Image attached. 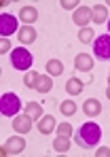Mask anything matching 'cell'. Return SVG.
Here are the masks:
<instances>
[{
	"label": "cell",
	"mask_w": 110,
	"mask_h": 157,
	"mask_svg": "<svg viewBox=\"0 0 110 157\" xmlns=\"http://www.w3.org/2000/svg\"><path fill=\"white\" fill-rule=\"evenodd\" d=\"M106 96H108V100H110V85H108V89H106Z\"/></svg>",
	"instance_id": "27"
},
{
	"label": "cell",
	"mask_w": 110,
	"mask_h": 157,
	"mask_svg": "<svg viewBox=\"0 0 110 157\" xmlns=\"http://www.w3.org/2000/svg\"><path fill=\"white\" fill-rule=\"evenodd\" d=\"M6 151L9 153H13V155H17V153H21L24 149H26V140L21 138V136H13V138H9L6 140Z\"/></svg>",
	"instance_id": "9"
},
{
	"label": "cell",
	"mask_w": 110,
	"mask_h": 157,
	"mask_svg": "<svg viewBox=\"0 0 110 157\" xmlns=\"http://www.w3.org/2000/svg\"><path fill=\"white\" fill-rule=\"evenodd\" d=\"M57 134H59V136H68V138H70V136H72V125H70V123H59Z\"/></svg>",
	"instance_id": "23"
},
{
	"label": "cell",
	"mask_w": 110,
	"mask_h": 157,
	"mask_svg": "<svg viewBox=\"0 0 110 157\" xmlns=\"http://www.w3.org/2000/svg\"><path fill=\"white\" fill-rule=\"evenodd\" d=\"M82 113L87 115V117H97L100 113H102V102L100 100H85V104H82Z\"/></svg>",
	"instance_id": "10"
},
{
	"label": "cell",
	"mask_w": 110,
	"mask_h": 157,
	"mask_svg": "<svg viewBox=\"0 0 110 157\" xmlns=\"http://www.w3.org/2000/svg\"><path fill=\"white\" fill-rule=\"evenodd\" d=\"M26 113L32 117V119H40V117H42V106L38 104V102H28Z\"/></svg>",
	"instance_id": "19"
},
{
	"label": "cell",
	"mask_w": 110,
	"mask_h": 157,
	"mask_svg": "<svg viewBox=\"0 0 110 157\" xmlns=\"http://www.w3.org/2000/svg\"><path fill=\"white\" fill-rule=\"evenodd\" d=\"M106 19H108L106 6H104V4H95V6L91 9V21H93V24H104Z\"/></svg>",
	"instance_id": "13"
},
{
	"label": "cell",
	"mask_w": 110,
	"mask_h": 157,
	"mask_svg": "<svg viewBox=\"0 0 110 157\" xmlns=\"http://www.w3.org/2000/svg\"><path fill=\"white\" fill-rule=\"evenodd\" d=\"M38 78H40V75L38 72H28L26 75V78H24V85H26L28 89H36V85H38Z\"/></svg>",
	"instance_id": "21"
},
{
	"label": "cell",
	"mask_w": 110,
	"mask_h": 157,
	"mask_svg": "<svg viewBox=\"0 0 110 157\" xmlns=\"http://www.w3.org/2000/svg\"><path fill=\"white\" fill-rule=\"evenodd\" d=\"M59 110H61L66 117H72V115H76V102H74V100H64L61 106H59Z\"/></svg>",
	"instance_id": "20"
},
{
	"label": "cell",
	"mask_w": 110,
	"mask_h": 157,
	"mask_svg": "<svg viewBox=\"0 0 110 157\" xmlns=\"http://www.w3.org/2000/svg\"><path fill=\"white\" fill-rule=\"evenodd\" d=\"M32 117L28 115V113H24V115H17L15 119H13V130L17 132V134H28V132L32 130Z\"/></svg>",
	"instance_id": "6"
},
{
	"label": "cell",
	"mask_w": 110,
	"mask_h": 157,
	"mask_svg": "<svg viewBox=\"0 0 110 157\" xmlns=\"http://www.w3.org/2000/svg\"><path fill=\"white\" fill-rule=\"evenodd\" d=\"M17 38H19V43H21V45H30V43H34V40H36V30H34V28H30V26L19 28Z\"/></svg>",
	"instance_id": "11"
},
{
	"label": "cell",
	"mask_w": 110,
	"mask_h": 157,
	"mask_svg": "<svg viewBox=\"0 0 110 157\" xmlns=\"http://www.w3.org/2000/svg\"><path fill=\"white\" fill-rule=\"evenodd\" d=\"M13 32H19L17 19H15L13 15H9V13H2V15H0V34H2V36H11Z\"/></svg>",
	"instance_id": "5"
},
{
	"label": "cell",
	"mask_w": 110,
	"mask_h": 157,
	"mask_svg": "<svg viewBox=\"0 0 110 157\" xmlns=\"http://www.w3.org/2000/svg\"><path fill=\"white\" fill-rule=\"evenodd\" d=\"M11 62H13V68L17 70H28L32 66V53L28 51L26 47H17L11 51Z\"/></svg>",
	"instance_id": "3"
},
{
	"label": "cell",
	"mask_w": 110,
	"mask_h": 157,
	"mask_svg": "<svg viewBox=\"0 0 110 157\" xmlns=\"http://www.w3.org/2000/svg\"><path fill=\"white\" fill-rule=\"evenodd\" d=\"M19 108H21V102H19V98L13 91L2 94V98H0V113L4 117H17Z\"/></svg>",
	"instance_id": "2"
},
{
	"label": "cell",
	"mask_w": 110,
	"mask_h": 157,
	"mask_svg": "<svg viewBox=\"0 0 110 157\" xmlns=\"http://www.w3.org/2000/svg\"><path fill=\"white\" fill-rule=\"evenodd\" d=\"M19 19H21L26 26H30V24H34V21L38 19V11H36L34 6H24V9L19 11Z\"/></svg>",
	"instance_id": "14"
},
{
	"label": "cell",
	"mask_w": 110,
	"mask_h": 157,
	"mask_svg": "<svg viewBox=\"0 0 110 157\" xmlns=\"http://www.w3.org/2000/svg\"><path fill=\"white\" fill-rule=\"evenodd\" d=\"M51 89H53V78L49 77V75H40L38 85H36V91L38 94H49Z\"/></svg>",
	"instance_id": "16"
},
{
	"label": "cell",
	"mask_w": 110,
	"mask_h": 157,
	"mask_svg": "<svg viewBox=\"0 0 110 157\" xmlns=\"http://www.w3.org/2000/svg\"><path fill=\"white\" fill-rule=\"evenodd\" d=\"M72 21H74L79 28H87V26H89V21H91V9H87V6H79V9L74 11V15H72Z\"/></svg>",
	"instance_id": "7"
},
{
	"label": "cell",
	"mask_w": 110,
	"mask_h": 157,
	"mask_svg": "<svg viewBox=\"0 0 110 157\" xmlns=\"http://www.w3.org/2000/svg\"><path fill=\"white\" fill-rule=\"evenodd\" d=\"M108 85H110V77H108Z\"/></svg>",
	"instance_id": "29"
},
{
	"label": "cell",
	"mask_w": 110,
	"mask_h": 157,
	"mask_svg": "<svg viewBox=\"0 0 110 157\" xmlns=\"http://www.w3.org/2000/svg\"><path fill=\"white\" fill-rule=\"evenodd\" d=\"M79 40L85 43V45L91 43V40H93V28H81V30H79Z\"/></svg>",
	"instance_id": "22"
},
{
	"label": "cell",
	"mask_w": 110,
	"mask_h": 157,
	"mask_svg": "<svg viewBox=\"0 0 110 157\" xmlns=\"http://www.w3.org/2000/svg\"><path fill=\"white\" fill-rule=\"evenodd\" d=\"M55 130V117L51 115H45V117H40L38 119V132L45 136V134H51Z\"/></svg>",
	"instance_id": "12"
},
{
	"label": "cell",
	"mask_w": 110,
	"mask_h": 157,
	"mask_svg": "<svg viewBox=\"0 0 110 157\" xmlns=\"http://www.w3.org/2000/svg\"><path fill=\"white\" fill-rule=\"evenodd\" d=\"M100 138H102V128H100L97 123H91V121L82 123L81 128L76 130V134H74V140H76V144H79L81 149H91V147H95V144L100 142Z\"/></svg>",
	"instance_id": "1"
},
{
	"label": "cell",
	"mask_w": 110,
	"mask_h": 157,
	"mask_svg": "<svg viewBox=\"0 0 110 157\" xmlns=\"http://www.w3.org/2000/svg\"><path fill=\"white\" fill-rule=\"evenodd\" d=\"M64 72V64L59 59H49L47 62V75L49 77H59Z\"/></svg>",
	"instance_id": "17"
},
{
	"label": "cell",
	"mask_w": 110,
	"mask_h": 157,
	"mask_svg": "<svg viewBox=\"0 0 110 157\" xmlns=\"http://www.w3.org/2000/svg\"><path fill=\"white\" fill-rule=\"evenodd\" d=\"M66 91H68V96H81L82 91V81L76 77L68 78V83H66Z\"/></svg>",
	"instance_id": "15"
},
{
	"label": "cell",
	"mask_w": 110,
	"mask_h": 157,
	"mask_svg": "<svg viewBox=\"0 0 110 157\" xmlns=\"http://www.w3.org/2000/svg\"><path fill=\"white\" fill-rule=\"evenodd\" d=\"M95 155L97 157H110V149L108 147H100V149L95 151Z\"/></svg>",
	"instance_id": "24"
},
{
	"label": "cell",
	"mask_w": 110,
	"mask_h": 157,
	"mask_svg": "<svg viewBox=\"0 0 110 157\" xmlns=\"http://www.w3.org/2000/svg\"><path fill=\"white\" fill-rule=\"evenodd\" d=\"M9 49H11V40H6V38H4V40L0 43V53H6Z\"/></svg>",
	"instance_id": "25"
},
{
	"label": "cell",
	"mask_w": 110,
	"mask_h": 157,
	"mask_svg": "<svg viewBox=\"0 0 110 157\" xmlns=\"http://www.w3.org/2000/svg\"><path fill=\"white\" fill-rule=\"evenodd\" d=\"M108 34H110V21H108Z\"/></svg>",
	"instance_id": "28"
},
{
	"label": "cell",
	"mask_w": 110,
	"mask_h": 157,
	"mask_svg": "<svg viewBox=\"0 0 110 157\" xmlns=\"http://www.w3.org/2000/svg\"><path fill=\"white\" fill-rule=\"evenodd\" d=\"M61 6H64V9H79L74 0H64V2H61Z\"/></svg>",
	"instance_id": "26"
},
{
	"label": "cell",
	"mask_w": 110,
	"mask_h": 157,
	"mask_svg": "<svg viewBox=\"0 0 110 157\" xmlns=\"http://www.w3.org/2000/svg\"><path fill=\"white\" fill-rule=\"evenodd\" d=\"M53 149L57 153H66L68 149H70V138L68 136H59L57 134V138L53 140Z\"/></svg>",
	"instance_id": "18"
},
{
	"label": "cell",
	"mask_w": 110,
	"mask_h": 157,
	"mask_svg": "<svg viewBox=\"0 0 110 157\" xmlns=\"http://www.w3.org/2000/svg\"><path fill=\"white\" fill-rule=\"evenodd\" d=\"M93 51L97 59H110V34H102L93 43Z\"/></svg>",
	"instance_id": "4"
},
{
	"label": "cell",
	"mask_w": 110,
	"mask_h": 157,
	"mask_svg": "<svg viewBox=\"0 0 110 157\" xmlns=\"http://www.w3.org/2000/svg\"><path fill=\"white\" fill-rule=\"evenodd\" d=\"M93 57L91 55H87V53H79L76 55V59H74V68L76 70H81V72H89L91 68H93Z\"/></svg>",
	"instance_id": "8"
}]
</instances>
